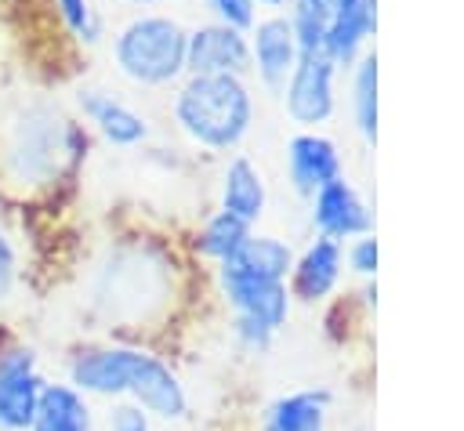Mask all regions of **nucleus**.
Here are the masks:
<instances>
[{
	"instance_id": "nucleus-1",
	"label": "nucleus",
	"mask_w": 464,
	"mask_h": 431,
	"mask_svg": "<svg viewBox=\"0 0 464 431\" xmlns=\"http://www.w3.org/2000/svg\"><path fill=\"white\" fill-rule=\"evenodd\" d=\"M65 384L87 398H127L160 420H181L188 413V388L178 369L163 355L127 340L76 348L65 362Z\"/></svg>"
},
{
	"instance_id": "nucleus-2",
	"label": "nucleus",
	"mask_w": 464,
	"mask_h": 431,
	"mask_svg": "<svg viewBox=\"0 0 464 431\" xmlns=\"http://www.w3.org/2000/svg\"><path fill=\"white\" fill-rule=\"evenodd\" d=\"M87 148V134L51 101L25 105L0 141V177L18 192L54 185Z\"/></svg>"
},
{
	"instance_id": "nucleus-3",
	"label": "nucleus",
	"mask_w": 464,
	"mask_h": 431,
	"mask_svg": "<svg viewBox=\"0 0 464 431\" xmlns=\"http://www.w3.org/2000/svg\"><path fill=\"white\" fill-rule=\"evenodd\" d=\"M257 116L246 76H185L170 94L178 134L203 152H232L246 141Z\"/></svg>"
},
{
	"instance_id": "nucleus-4",
	"label": "nucleus",
	"mask_w": 464,
	"mask_h": 431,
	"mask_svg": "<svg viewBox=\"0 0 464 431\" xmlns=\"http://www.w3.org/2000/svg\"><path fill=\"white\" fill-rule=\"evenodd\" d=\"M188 25L167 11H134L112 33L109 58L120 80L141 91H167L185 80Z\"/></svg>"
},
{
	"instance_id": "nucleus-5",
	"label": "nucleus",
	"mask_w": 464,
	"mask_h": 431,
	"mask_svg": "<svg viewBox=\"0 0 464 431\" xmlns=\"http://www.w3.org/2000/svg\"><path fill=\"white\" fill-rule=\"evenodd\" d=\"M160 264L152 254H145L141 246H120L109 250L105 261L94 268V308H102V315L109 322H123V326H138L145 319L149 297L160 283Z\"/></svg>"
},
{
	"instance_id": "nucleus-6",
	"label": "nucleus",
	"mask_w": 464,
	"mask_h": 431,
	"mask_svg": "<svg viewBox=\"0 0 464 431\" xmlns=\"http://www.w3.org/2000/svg\"><path fill=\"white\" fill-rule=\"evenodd\" d=\"M337 72L341 65L323 47L301 51L290 80L279 91L286 120L297 123L301 130H319L323 123H330L337 112Z\"/></svg>"
},
{
	"instance_id": "nucleus-7",
	"label": "nucleus",
	"mask_w": 464,
	"mask_h": 431,
	"mask_svg": "<svg viewBox=\"0 0 464 431\" xmlns=\"http://www.w3.org/2000/svg\"><path fill=\"white\" fill-rule=\"evenodd\" d=\"M218 275V293L225 297L228 311L236 322H254L268 333H279L290 319V290L286 283H276V279H261V275H250L228 261H221L214 268Z\"/></svg>"
},
{
	"instance_id": "nucleus-8",
	"label": "nucleus",
	"mask_w": 464,
	"mask_h": 431,
	"mask_svg": "<svg viewBox=\"0 0 464 431\" xmlns=\"http://www.w3.org/2000/svg\"><path fill=\"white\" fill-rule=\"evenodd\" d=\"M185 76H250L246 29L218 18L192 25L185 43Z\"/></svg>"
},
{
	"instance_id": "nucleus-9",
	"label": "nucleus",
	"mask_w": 464,
	"mask_h": 431,
	"mask_svg": "<svg viewBox=\"0 0 464 431\" xmlns=\"http://www.w3.org/2000/svg\"><path fill=\"white\" fill-rule=\"evenodd\" d=\"M40 355L29 344L0 351V431H29L40 395H44Z\"/></svg>"
},
{
	"instance_id": "nucleus-10",
	"label": "nucleus",
	"mask_w": 464,
	"mask_h": 431,
	"mask_svg": "<svg viewBox=\"0 0 464 431\" xmlns=\"http://www.w3.org/2000/svg\"><path fill=\"white\" fill-rule=\"evenodd\" d=\"M308 217H312L315 235H326L337 243L373 232V206L344 174L334 177L330 185H323L308 199Z\"/></svg>"
},
{
	"instance_id": "nucleus-11",
	"label": "nucleus",
	"mask_w": 464,
	"mask_h": 431,
	"mask_svg": "<svg viewBox=\"0 0 464 431\" xmlns=\"http://www.w3.org/2000/svg\"><path fill=\"white\" fill-rule=\"evenodd\" d=\"M283 163H286V181L301 199H312L323 185L344 174L341 145L323 134V130H297L283 145Z\"/></svg>"
},
{
	"instance_id": "nucleus-12",
	"label": "nucleus",
	"mask_w": 464,
	"mask_h": 431,
	"mask_svg": "<svg viewBox=\"0 0 464 431\" xmlns=\"http://www.w3.org/2000/svg\"><path fill=\"white\" fill-rule=\"evenodd\" d=\"M246 40H250V72L257 76L261 87L279 94L297 65V54H301L286 14L283 11L257 14V22L246 29Z\"/></svg>"
},
{
	"instance_id": "nucleus-13",
	"label": "nucleus",
	"mask_w": 464,
	"mask_h": 431,
	"mask_svg": "<svg viewBox=\"0 0 464 431\" xmlns=\"http://www.w3.org/2000/svg\"><path fill=\"white\" fill-rule=\"evenodd\" d=\"M76 105L83 112V120L94 127V134L112 145V148H138L149 141L152 123L141 109H134L130 101L116 98L112 91L102 87H80L76 91Z\"/></svg>"
},
{
	"instance_id": "nucleus-14",
	"label": "nucleus",
	"mask_w": 464,
	"mask_h": 431,
	"mask_svg": "<svg viewBox=\"0 0 464 431\" xmlns=\"http://www.w3.org/2000/svg\"><path fill=\"white\" fill-rule=\"evenodd\" d=\"M341 275H344V243L326 239V235H312L304 243V250L294 254L286 290L301 304H323L341 286Z\"/></svg>"
},
{
	"instance_id": "nucleus-15",
	"label": "nucleus",
	"mask_w": 464,
	"mask_h": 431,
	"mask_svg": "<svg viewBox=\"0 0 464 431\" xmlns=\"http://www.w3.org/2000/svg\"><path fill=\"white\" fill-rule=\"evenodd\" d=\"M218 210L246 221L250 228H257V221L268 210V181L261 174V167L250 156H232L221 167L218 177Z\"/></svg>"
},
{
	"instance_id": "nucleus-16",
	"label": "nucleus",
	"mask_w": 464,
	"mask_h": 431,
	"mask_svg": "<svg viewBox=\"0 0 464 431\" xmlns=\"http://www.w3.org/2000/svg\"><path fill=\"white\" fill-rule=\"evenodd\" d=\"M377 33V0H334L323 51L344 69L359 54H366L370 36Z\"/></svg>"
},
{
	"instance_id": "nucleus-17",
	"label": "nucleus",
	"mask_w": 464,
	"mask_h": 431,
	"mask_svg": "<svg viewBox=\"0 0 464 431\" xmlns=\"http://www.w3.org/2000/svg\"><path fill=\"white\" fill-rule=\"evenodd\" d=\"M334 395L326 388H297L276 395L261 409V431H330Z\"/></svg>"
},
{
	"instance_id": "nucleus-18",
	"label": "nucleus",
	"mask_w": 464,
	"mask_h": 431,
	"mask_svg": "<svg viewBox=\"0 0 464 431\" xmlns=\"http://www.w3.org/2000/svg\"><path fill=\"white\" fill-rule=\"evenodd\" d=\"M29 431H94L91 398L65 380H47Z\"/></svg>"
},
{
	"instance_id": "nucleus-19",
	"label": "nucleus",
	"mask_w": 464,
	"mask_h": 431,
	"mask_svg": "<svg viewBox=\"0 0 464 431\" xmlns=\"http://www.w3.org/2000/svg\"><path fill=\"white\" fill-rule=\"evenodd\" d=\"M352 123L366 145L377 138V54L366 51L352 65Z\"/></svg>"
},
{
	"instance_id": "nucleus-20",
	"label": "nucleus",
	"mask_w": 464,
	"mask_h": 431,
	"mask_svg": "<svg viewBox=\"0 0 464 431\" xmlns=\"http://www.w3.org/2000/svg\"><path fill=\"white\" fill-rule=\"evenodd\" d=\"M250 232H254V228H250L246 221H239V217H232V214H225V210H214V214H207L203 225L196 228L192 246H196L199 257L221 264V261H228V257L243 246V239H246Z\"/></svg>"
},
{
	"instance_id": "nucleus-21",
	"label": "nucleus",
	"mask_w": 464,
	"mask_h": 431,
	"mask_svg": "<svg viewBox=\"0 0 464 431\" xmlns=\"http://www.w3.org/2000/svg\"><path fill=\"white\" fill-rule=\"evenodd\" d=\"M51 4H54L58 18H62L65 33H69L76 43L91 47V43L102 40V14H98L94 0H51Z\"/></svg>"
},
{
	"instance_id": "nucleus-22",
	"label": "nucleus",
	"mask_w": 464,
	"mask_h": 431,
	"mask_svg": "<svg viewBox=\"0 0 464 431\" xmlns=\"http://www.w3.org/2000/svg\"><path fill=\"white\" fill-rule=\"evenodd\" d=\"M344 264H348L359 279L373 283V275H377V235L366 232V235L348 239V246H344Z\"/></svg>"
},
{
	"instance_id": "nucleus-23",
	"label": "nucleus",
	"mask_w": 464,
	"mask_h": 431,
	"mask_svg": "<svg viewBox=\"0 0 464 431\" xmlns=\"http://www.w3.org/2000/svg\"><path fill=\"white\" fill-rule=\"evenodd\" d=\"M18 246H14V235L7 228H0V304H7L18 290Z\"/></svg>"
},
{
	"instance_id": "nucleus-24",
	"label": "nucleus",
	"mask_w": 464,
	"mask_h": 431,
	"mask_svg": "<svg viewBox=\"0 0 464 431\" xmlns=\"http://www.w3.org/2000/svg\"><path fill=\"white\" fill-rule=\"evenodd\" d=\"M105 431H152V417H149L141 406L120 398V402H112L109 413H105Z\"/></svg>"
},
{
	"instance_id": "nucleus-25",
	"label": "nucleus",
	"mask_w": 464,
	"mask_h": 431,
	"mask_svg": "<svg viewBox=\"0 0 464 431\" xmlns=\"http://www.w3.org/2000/svg\"><path fill=\"white\" fill-rule=\"evenodd\" d=\"M218 22H228L236 29H250L257 22V4L254 0H203Z\"/></svg>"
},
{
	"instance_id": "nucleus-26",
	"label": "nucleus",
	"mask_w": 464,
	"mask_h": 431,
	"mask_svg": "<svg viewBox=\"0 0 464 431\" xmlns=\"http://www.w3.org/2000/svg\"><path fill=\"white\" fill-rule=\"evenodd\" d=\"M116 4H123V7H130V11H156V7H167V4H174V0H116Z\"/></svg>"
},
{
	"instance_id": "nucleus-27",
	"label": "nucleus",
	"mask_w": 464,
	"mask_h": 431,
	"mask_svg": "<svg viewBox=\"0 0 464 431\" xmlns=\"http://www.w3.org/2000/svg\"><path fill=\"white\" fill-rule=\"evenodd\" d=\"M257 7H272V11H279V7H286V0H254Z\"/></svg>"
}]
</instances>
